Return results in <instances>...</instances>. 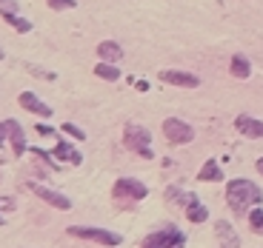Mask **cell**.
<instances>
[{"mask_svg":"<svg viewBox=\"0 0 263 248\" xmlns=\"http://www.w3.org/2000/svg\"><path fill=\"white\" fill-rule=\"evenodd\" d=\"M226 200H229V205L235 211H252L257 202L263 200V194L255 183H249V180H232V183L226 185Z\"/></svg>","mask_w":263,"mask_h":248,"instance_id":"1","label":"cell"},{"mask_svg":"<svg viewBox=\"0 0 263 248\" xmlns=\"http://www.w3.org/2000/svg\"><path fill=\"white\" fill-rule=\"evenodd\" d=\"M123 140H126V146H129L132 151H138L140 157H152V149H149L152 134H149V129L129 123V126H126V131H123Z\"/></svg>","mask_w":263,"mask_h":248,"instance_id":"2","label":"cell"},{"mask_svg":"<svg viewBox=\"0 0 263 248\" xmlns=\"http://www.w3.org/2000/svg\"><path fill=\"white\" fill-rule=\"evenodd\" d=\"M69 234L80 237V240H92V242H98V245H120V240H123V237L115 234V231H106V229H80V225H72V229H69Z\"/></svg>","mask_w":263,"mask_h":248,"instance_id":"3","label":"cell"},{"mask_svg":"<svg viewBox=\"0 0 263 248\" xmlns=\"http://www.w3.org/2000/svg\"><path fill=\"white\" fill-rule=\"evenodd\" d=\"M183 245V234L178 229H160L143 240V248H180Z\"/></svg>","mask_w":263,"mask_h":248,"instance_id":"4","label":"cell"},{"mask_svg":"<svg viewBox=\"0 0 263 248\" xmlns=\"http://www.w3.org/2000/svg\"><path fill=\"white\" fill-rule=\"evenodd\" d=\"M112 194H115V200H143L149 191H146V185L140 183V180H132V177H123V180H118L115 183V189H112Z\"/></svg>","mask_w":263,"mask_h":248,"instance_id":"5","label":"cell"},{"mask_svg":"<svg viewBox=\"0 0 263 248\" xmlns=\"http://www.w3.org/2000/svg\"><path fill=\"white\" fill-rule=\"evenodd\" d=\"M163 134L169 137V143H192L195 129H192L189 123H183V120H178V117H169L163 123Z\"/></svg>","mask_w":263,"mask_h":248,"instance_id":"6","label":"cell"},{"mask_svg":"<svg viewBox=\"0 0 263 248\" xmlns=\"http://www.w3.org/2000/svg\"><path fill=\"white\" fill-rule=\"evenodd\" d=\"M26 189H32L34 194L40 197V200H46L49 205H54V209H60V211H66L72 202H69V197H63V194H58V191H52V189H46V185H40V183H26Z\"/></svg>","mask_w":263,"mask_h":248,"instance_id":"7","label":"cell"},{"mask_svg":"<svg viewBox=\"0 0 263 248\" xmlns=\"http://www.w3.org/2000/svg\"><path fill=\"white\" fill-rule=\"evenodd\" d=\"M17 103L23 106L26 111H32V114H40V117H52V109H49V106L43 103L37 94H32V92H20V94H17Z\"/></svg>","mask_w":263,"mask_h":248,"instance_id":"8","label":"cell"},{"mask_svg":"<svg viewBox=\"0 0 263 248\" xmlns=\"http://www.w3.org/2000/svg\"><path fill=\"white\" fill-rule=\"evenodd\" d=\"M160 80L169 83V86H183V89H197V86H200V80H197L195 74H189V72H172V69L160 72Z\"/></svg>","mask_w":263,"mask_h":248,"instance_id":"9","label":"cell"},{"mask_svg":"<svg viewBox=\"0 0 263 248\" xmlns=\"http://www.w3.org/2000/svg\"><path fill=\"white\" fill-rule=\"evenodd\" d=\"M235 129L243 134V137H263V120H255L249 117V114H240V117L235 120Z\"/></svg>","mask_w":263,"mask_h":248,"instance_id":"10","label":"cell"},{"mask_svg":"<svg viewBox=\"0 0 263 248\" xmlns=\"http://www.w3.org/2000/svg\"><path fill=\"white\" fill-rule=\"evenodd\" d=\"M54 157L58 160H63V163H72V166H78L83 157H80V151H74V146L72 143H66V140H60L58 146H54Z\"/></svg>","mask_w":263,"mask_h":248,"instance_id":"11","label":"cell"},{"mask_svg":"<svg viewBox=\"0 0 263 248\" xmlns=\"http://www.w3.org/2000/svg\"><path fill=\"white\" fill-rule=\"evenodd\" d=\"M98 57H103L106 63H118V60L123 57V49H120L115 40H103L98 46Z\"/></svg>","mask_w":263,"mask_h":248,"instance_id":"12","label":"cell"},{"mask_svg":"<svg viewBox=\"0 0 263 248\" xmlns=\"http://www.w3.org/2000/svg\"><path fill=\"white\" fill-rule=\"evenodd\" d=\"M6 126H9V140H12L14 154H23V151H26V137H23V129H20L14 120H6Z\"/></svg>","mask_w":263,"mask_h":248,"instance_id":"13","label":"cell"},{"mask_svg":"<svg viewBox=\"0 0 263 248\" xmlns=\"http://www.w3.org/2000/svg\"><path fill=\"white\" fill-rule=\"evenodd\" d=\"M186 217H189L192 222H203L206 217H209L206 214V205H200L192 194H186Z\"/></svg>","mask_w":263,"mask_h":248,"instance_id":"14","label":"cell"},{"mask_svg":"<svg viewBox=\"0 0 263 248\" xmlns=\"http://www.w3.org/2000/svg\"><path fill=\"white\" fill-rule=\"evenodd\" d=\"M95 74H98L100 80H120V72H118V66L115 63H98L95 66Z\"/></svg>","mask_w":263,"mask_h":248,"instance_id":"15","label":"cell"},{"mask_svg":"<svg viewBox=\"0 0 263 248\" xmlns=\"http://www.w3.org/2000/svg\"><path fill=\"white\" fill-rule=\"evenodd\" d=\"M232 74H235V77H240V80H246V77L252 74L249 60H246V57H240V54H237V57H232Z\"/></svg>","mask_w":263,"mask_h":248,"instance_id":"16","label":"cell"},{"mask_svg":"<svg viewBox=\"0 0 263 248\" xmlns=\"http://www.w3.org/2000/svg\"><path fill=\"white\" fill-rule=\"evenodd\" d=\"M200 180H223V171L217 169L215 160H209V163L200 169Z\"/></svg>","mask_w":263,"mask_h":248,"instance_id":"17","label":"cell"},{"mask_svg":"<svg viewBox=\"0 0 263 248\" xmlns=\"http://www.w3.org/2000/svg\"><path fill=\"white\" fill-rule=\"evenodd\" d=\"M217 234L226 237V245H229V248H237V237H235V231H232L226 222H217Z\"/></svg>","mask_w":263,"mask_h":248,"instance_id":"18","label":"cell"},{"mask_svg":"<svg viewBox=\"0 0 263 248\" xmlns=\"http://www.w3.org/2000/svg\"><path fill=\"white\" fill-rule=\"evenodd\" d=\"M249 225H252V231H260V234H263V211L260 209H252L249 211Z\"/></svg>","mask_w":263,"mask_h":248,"instance_id":"19","label":"cell"},{"mask_svg":"<svg viewBox=\"0 0 263 248\" xmlns=\"http://www.w3.org/2000/svg\"><path fill=\"white\" fill-rule=\"evenodd\" d=\"M0 14H3V17L17 14V0H0Z\"/></svg>","mask_w":263,"mask_h":248,"instance_id":"20","label":"cell"},{"mask_svg":"<svg viewBox=\"0 0 263 248\" xmlns=\"http://www.w3.org/2000/svg\"><path fill=\"white\" fill-rule=\"evenodd\" d=\"M9 23H12L14 29H17V32H29V29H32V23H29V20H23V17H17V14H12V17H6Z\"/></svg>","mask_w":263,"mask_h":248,"instance_id":"21","label":"cell"},{"mask_svg":"<svg viewBox=\"0 0 263 248\" xmlns=\"http://www.w3.org/2000/svg\"><path fill=\"white\" fill-rule=\"evenodd\" d=\"M63 131H66V134H72L74 140H86V131H80L74 123H63Z\"/></svg>","mask_w":263,"mask_h":248,"instance_id":"22","label":"cell"},{"mask_svg":"<svg viewBox=\"0 0 263 248\" xmlns=\"http://www.w3.org/2000/svg\"><path fill=\"white\" fill-rule=\"evenodd\" d=\"M49 6L58 9V12H63V9H72L74 6V0H49Z\"/></svg>","mask_w":263,"mask_h":248,"instance_id":"23","label":"cell"},{"mask_svg":"<svg viewBox=\"0 0 263 248\" xmlns=\"http://www.w3.org/2000/svg\"><path fill=\"white\" fill-rule=\"evenodd\" d=\"M29 72H32V74H37V77H46V80H54V74H52V72H46V69H37V66H29Z\"/></svg>","mask_w":263,"mask_h":248,"instance_id":"24","label":"cell"},{"mask_svg":"<svg viewBox=\"0 0 263 248\" xmlns=\"http://www.w3.org/2000/svg\"><path fill=\"white\" fill-rule=\"evenodd\" d=\"M14 209V197H0V211H12Z\"/></svg>","mask_w":263,"mask_h":248,"instance_id":"25","label":"cell"},{"mask_svg":"<svg viewBox=\"0 0 263 248\" xmlns=\"http://www.w3.org/2000/svg\"><path fill=\"white\" fill-rule=\"evenodd\" d=\"M3 137H9V126H6V120L0 123V143H3Z\"/></svg>","mask_w":263,"mask_h":248,"instance_id":"26","label":"cell"},{"mask_svg":"<svg viewBox=\"0 0 263 248\" xmlns=\"http://www.w3.org/2000/svg\"><path fill=\"white\" fill-rule=\"evenodd\" d=\"M257 171H260V174H263V157H260V160H257Z\"/></svg>","mask_w":263,"mask_h":248,"instance_id":"27","label":"cell"},{"mask_svg":"<svg viewBox=\"0 0 263 248\" xmlns=\"http://www.w3.org/2000/svg\"><path fill=\"white\" fill-rule=\"evenodd\" d=\"M0 60H3V49H0Z\"/></svg>","mask_w":263,"mask_h":248,"instance_id":"28","label":"cell"},{"mask_svg":"<svg viewBox=\"0 0 263 248\" xmlns=\"http://www.w3.org/2000/svg\"><path fill=\"white\" fill-rule=\"evenodd\" d=\"M0 225H3V217H0Z\"/></svg>","mask_w":263,"mask_h":248,"instance_id":"29","label":"cell"}]
</instances>
